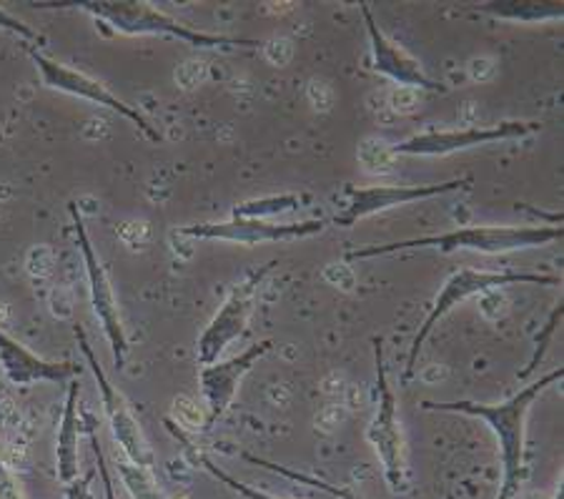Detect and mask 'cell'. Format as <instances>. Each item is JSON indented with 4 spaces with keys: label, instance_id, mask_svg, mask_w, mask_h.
Returning a JSON list of instances; mask_svg holds the SVG:
<instances>
[{
    "label": "cell",
    "instance_id": "cell-1",
    "mask_svg": "<svg viewBox=\"0 0 564 499\" xmlns=\"http://www.w3.org/2000/svg\"><path fill=\"white\" fill-rule=\"evenodd\" d=\"M562 377L564 367L552 369L499 404L457 399V402H424L422 406L430 412H457L487 422L489 430L495 432L499 459H502V485H499L497 499H517L527 479V414H530L532 404L540 399L544 389L554 382H562Z\"/></svg>",
    "mask_w": 564,
    "mask_h": 499
},
{
    "label": "cell",
    "instance_id": "cell-2",
    "mask_svg": "<svg viewBox=\"0 0 564 499\" xmlns=\"http://www.w3.org/2000/svg\"><path fill=\"white\" fill-rule=\"evenodd\" d=\"M564 229L560 224H540V226H459V229L420 236V239H406L394 243H375V247H361L347 253V259H377L389 253L409 251V249H434L440 253L475 251V253H509L550 247L560 241Z\"/></svg>",
    "mask_w": 564,
    "mask_h": 499
},
{
    "label": "cell",
    "instance_id": "cell-3",
    "mask_svg": "<svg viewBox=\"0 0 564 499\" xmlns=\"http://www.w3.org/2000/svg\"><path fill=\"white\" fill-rule=\"evenodd\" d=\"M80 11H86L96 21L106 23L113 33L121 35H163V39H176L191 48H257L261 45L253 39H236L226 33H208L191 29V25L176 21L169 13L159 11L156 6L143 3V0H86L78 3Z\"/></svg>",
    "mask_w": 564,
    "mask_h": 499
},
{
    "label": "cell",
    "instance_id": "cell-4",
    "mask_svg": "<svg viewBox=\"0 0 564 499\" xmlns=\"http://www.w3.org/2000/svg\"><path fill=\"white\" fill-rule=\"evenodd\" d=\"M512 284H540V286H560L562 276L557 274H540V271H477V269H459L444 281V286L436 294V302L426 314L424 324L416 332L412 341V349H409L406 369H404V382H409L416 375V361H420V354L424 349L426 339L432 337V332L440 326V322L447 316L452 308L467 302L471 296H485L492 294L502 286Z\"/></svg>",
    "mask_w": 564,
    "mask_h": 499
},
{
    "label": "cell",
    "instance_id": "cell-5",
    "mask_svg": "<svg viewBox=\"0 0 564 499\" xmlns=\"http://www.w3.org/2000/svg\"><path fill=\"white\" fill-rule=\"evenodd\" d=\"M375 367H377L375 416H371L367 440L377 452L389 489L394 495H399V492H406L409 487V469H406V455H404L402 424H399V416H397V397L391 392V384L387 377L384 344H381V339H375Z\"/></svg>",
    "mask_w": 564,
    "mask_h": 499
},
{
    "label": "cell",
    "instance_id": "cell-6",
    "mask_svg": "<svg viewBox=\"0 0 564 499\" xmlns=\"http://www.w3.org/2000/svg\"><path fill=\"white\" fill-rule=\"evenodd\" d=\"M73 337H76L78 349L84 351L86 365L90 369V375H94V379H96L98 394H101V404H104V414L108 420V426H111L113 442L118 444V449H121V455L129 462H133V465L153 469V462L156 459H153V449L141 430L139 416L133 414V406L129 404V399L123 397L121 389L113 387L111 379L106 377L101 361H98L96 351H94V347H90V341L86 337L84 324L73 326Z\"/></svg>",
    "mask_w": 564,
    "mask_h": 499
},
{
    "label": "cell",
    "instance_id": "cell-7",
    "mask_svg": "<svg viewBox=\"0 0 564 499\" xmlns=\"http://www.w3.org/2000/svg\"><path fill=\"white\" fill-rule=\"evenodd\" d=\"M70 219H73V234H76V247L80 251V259H84L86 279H88V292H90V306H94V314L101 329L106 334L108 347L113 354L116 369H123L126 357H129V339H126L121 308H118V299L111 286V279H108L106 269L98 259V251L94 249V241H90V234L86 229V219L80 214L76 202L68 204Z\"/></svg>",
    "mask_w": 564,
    "mask_h": 499
},
{
    "label": "cell",
    "instance_id": "cell-8",
    "mask_svg": "<svg viewBox=\"0 0 564 499\" xmlns=\"http://www.w3.org/2000/svg\"><path fill=\"white\" fill-rule=\"evenodd\" d=\"M274 267L276 261H269V264L249 271V274L231 289L229 296L224 299V304L218 306L214 319L208 322L202 337L196 341L198 365H214V361H218V357L226 351V347H231V344L241 337L249 324V316L253 312V304H257L263 281H267L271 271H274Z\"/></svg>",
    "mask_w": 564,
    "mask_h": 499
},
{
    "label": "cell",
    "instance_id": "cell-9",
    "mask_svg": "<svg viewBox=\"0 0 564 499\" xmlns=\"http://www.w3.org/2000/svg\"><path fill=\"white\" fill-rule=\"evenodd\" d=\"M29 56L33 61L35 70H39V76H41L45 88H53V90H58V94L84 98V101H88V104H96V106H101V108H108V111H113L118 116L129 118V121L149 141H153V143H161L163 141L161 131L149 121V118H145L139 111V108H133V106H129L126 101H121V98H118L106 84H101V80L90 78L88 74H84V70L70 68V66H66V63H61L56 58L45 56V53L35 51V48H29Z\"/></svg>",
    "mask_w": 564,
    "mask_h": 499
},
{
    "label": "cell",
    "instance_id": "cell-10",
    "mask_svg": "<svg viewBox=\"0 0 564 499\" xmlns=\"http://www.w3.org/2000/svg\"><path fill=\"white\" fill-rule=\"evenodd\" d=\"M542 129L536 121H499L492 126H469V129H442L424 131L406 139L397 147H389L391 156H449L475 147H489L514 139H527Z\"/></svg>",
    "mask_w": 564,
    "mask_h": 499
},
{
    "label": "cell",
    "instance_id": "cell-11",
    "mask_svg": "<svg viewBox=\"0 0 564 499\" xmlns=\"http://www.w3.org/2000/svg\"><path fill=\"white\" fill-rule=\"evenodd\" d=\"M326 221L306 219V221H259V219H231L229 221H204L181 226L178 234L198 241H231L243 247H259V243H281L308 239V236L324 234Z\"/></svg>",
    "mask_w": 564,
    "mask_h": 499
},
{
    "label": "cell",
    "instance_id": "cell-12",
    "mask_svg": "<svg viewBox=\"0 0 564 499\" xmlns=\"http://www.w3.org/2000/svg\"><path fill=\"white\" fill-rule=\"evenodd\" d=\"M471 184H475L471 176H464V178L444 181V184H424V186L351 188L349 204L334 216V224L341 226V229H351V226L359 224L361 219H369V216L389 211V208L426 202V198L444 196V194H452V192H469Z\"/></svg>",
    "mask_w": 564,
    "mask_h": 499
},
{
    "label": "cell",
    "instance_id": "cell-13",
    "mask_svg": "<svg viewBox=\"0 0 564 499\" xmlns=\"http://www.w3.org/2000/svg\"><path fill=\"white\" fill-rule=\"evenodd\" d=\"M359 11L364 15V23H367V33H369V43H371V63H375L377 74L387 76L399 84L402 88L409 90H430V94H444V88L440 80H434L430 74H426L424 66L414 56L402 48V45L387 39V33L379 29V23L375 21V13H371L369 3H359Z\"/></svg>",
    "mask_w": 564,
    "mask_h": 499
},
{
    "label": "cell",
    "instance_id": "cell-14",
    "mask_svg": "<svg viewBox=\"0 0 564 499\" xmlns=\"http://www.w3.org/2000/svg\"><path fill=\"white\" fill-rule=\"evenodd\" d=\"M271 349H274V341L263 339L259 344H253V347L243 349L241 354H236L231 359L214 361V365L202 367L198 379H202V392L208 406V424L221 420L226 410L231 406L236 392H239L243 377H247Z\"/></svg>",
    "mask_w": 564,
    "mask_h": 499
},
{
    "label": "cell",
    "instance_id": "cell-15",
    "mask_svg": "<svg viewBox=\"0 0 564 499\" xmlns=\"http://www.w3.org/2000/svg\"><path fill=\"white\" fill-rule=\"evenodd\" d=\"M0 371L13 387L66 384L80 375L76 361H53L0 329Z\"/></svg>",
    "mask_w": 564,
    "mask_h": 499
},
{
    "label": "cell",
    "instance_id": "cell-16",
    "mask_svg": "<svg viewBox=\"0 0 564 499\" xmlns=\"http://www.w3.org/2000/svg\"><path fill=\"white\" fill-rule=\"evenodd\" d=\"M84 406H80V384L73 379L68 384L66 404L61 412V426L56 437V475L66 487L80 477V434H84Z\"/></svg>",
    "mask_w": 564,
    "mask_h": 499
},
{
    "label": "cell",
    "instance_id": "cell-17",
    "mask_svg": "<svg viewBox=\"0 0 564 499\" xmlns=\"http://www.w3.org/2000/svg\"><path fill=\"white\" fill-rule=\"evenodd\" d=\"M477 13L502 18L514 23H547L562 21V3H542V0H495V3H481L475 8Z\"/></svg>",
    "mask_w": 564,
    "mask_h": 499
},
{
    "label": "cell",
    "instance_id": "cell-18",
    "mask_svg": "<svg viewBox=\"0 0 564 499\" xmlns=\"http://www.w3.org/2000/svg\"><path fill=\"white\" fill-rule=\"evenodd\" d=\"M304 198L296 194H279V196H263V198H251V202H243L234 206L231 216L234 219H259V221H274L284 214H294L296 208H302Z\"/></svg>",
    "mask_w": 564,
    "mask_h": 499
},
{
    "label": "cell",
    "instance_id": "cell-19",
    "mask_svg": "<svg viewBox=\"0 0 564 499\" xmlns=\"http://www.w3.org/2000/svg\"><path fill=\"white\" fill-rule=\"evenodd\" d=\"M116 469L131 499H166V495L161 492L156 477H153V469L133 465V462L126 457L116 462Z\"/></svg>",
    "mask_w": 564,
    "mask_h": 499
},
{
    "label": "cell",
    "instance_id": "cell-20",
    "mask_svg": "<svg viewBox=\"0 0 564 499\" xmlns=\"http://www.w3.org/2000/svg\"><path fill=\"white\" fill-rule=\"evenodd\" d=\"M241 459L249 462V465H257V467H263V469H269V471H276V475L291 479V482H299V485H308V487L322 489V492L332 495V497H336V499H361V497H357V495H351L349 489L336 487V485H332V482H324V479L308 477V475H304V471L289 469V467H284V465H276V462H269V459H263V457L249 455V452H241Z\"/></svg>",
    "mask_w": 564,
    "mask_h": 499
},
{
    "label": "cell",
    "instance_id": "cell-21",
    "mask_svg": "<svg viewBox=\"0 0 564 499\" xmlns=\"http://www.w3.org/2000/svg\"><path fill=\"white\" fill-rule=\"evenodd\" d=\"M198 462H202V467L216 479V482H221L224 487H229L231 492L239 495L241 499H286V497H276V495L263 492V489H257V487H251L247 482H239V479L231 477L229 471H224L221 467H216V462H212V459L204 457V455H198Z\"/></svg>",
    "mask_w": 564,
    "mask_h": 499
},
{
    "label": "cell",
    "instance_id": "cell-22",
    "mask_svg": "<svg viewBox=\"0 0 564 499\" xmlns=\"http://www.w3.org/2000/svg\"><path fill=\"white\" fill-rule=\"evenodd\" d=\"M84 424H86V432H88V440H90V449H94V457H96V471L101 475V485H104V497L106 499H118L116 495V487H113V477H111V469H108V462L104 455V447H101V440H98V430H96V420L84 410Z\"/></svg>",
    "mask_w": 564,
    "mask_h": 499
},
{
    "label": "cell",
    "instance_id": "cell-23",
    "mask_svg": "<svg viewBox=\"0 0 564 499\" xmlns=\"http://www.w3.org/2000/svg\"><path fill=\"white\" fill-rule=\"evenodd\" d=\"M562 314H564V306H562V302H560L557 306H554V312L550 314L547 324H544V332L540 334V337H536L534 357L530 359V365H527V369L522 371L520 379H527L536 367H540V361L544 359V354H547V349H550V341H552V337H554V329H557V324L562 322Z\"/></svg>",
    "mask_w": 564,
    "mask_h": 499
},
{
    "label": "cell",
    "instance_id": "cell-24",
    "mask_svg": "<svg viewBox=\"0 0 564 499\" xmlns=\"http://www.w3.org/2000/svg\"><path fill=\"white\" fill-rule=\"evenodd\" d=\"M0 31L6 33H13L18 39H25V41H43L41 33H35L29 23H23L21 18L13 15L11 11H6L3 6H0Z\"/></svg>",
    "mask_w": 564,
    "mask_h": 499
},
{
    "label": "cell",
    "instance_id": "cell-25",
    "mask_svg": "<svg viewBox=\"0 0 564 499\" xmlns=\"http://www.w3.org/2000/svg\"><path fill=\"white\" fill-rule=\"evenodd\" d=\"M0 499H25L21 482H18V477L6 465L3 457H0Z\"/></svg>",
    "mask_w": 564,
    "mask_h": 499
},
{
    "label": "cell",
    "instance_id": "cell-26",
    "mask_svg": "<svg viewBox=\"0 0 564 499\" xmlns=\"http://www.w3.org/2000/svg\"><path fill=\"white\" fill-rule=\"evenodd\" d=\"M94 477H96V471H88V475L73 479L70 485L63 487V495H66V499H96Z\"/></svg>",
    "mask_w": 564,
    "mask_h": 499
},
{
    "label": "cell",
    "instance_id": "cell-27",
    "mask_svg": "<svg viewBox=\"0 0 564 499\" xmlns=\"http://www.w3.org/2000/svg\"><path fill=\"white\" fill-rule=\"evenodd\" d=\"M554 499H564V489H562V485H560L557 492H554Z\"/></svg>",
    "mask_w": 564,
    "mask_h": 499
}]
</instances>
